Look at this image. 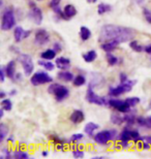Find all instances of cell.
Masks as SVG:
<instances>
[{
    "instance_id": "21",
    "label": "cell",
    "mask_w": 151,
    "mask_h": 159,
    "mask_svg": "<svg viewBox=\"0 0 151 159\" xmlns=\"http://www.w3.org/2000/svg\"><path fill=\"white\" fill-rule=\"evenodd\" d=\"M98 128H99L98 124L93 123V122H89V123L86 124V126H85V128H84V131H85V133L88 136H92L93 132H94L95 130H97Z\"/></svg>"
},
{
    "instance_id": "22",
    "label": "cell",
    "mask_w": 151,
    "mask_h": 159,
    "mask_svg": "<svg viewBox=\"0 0 151 159\" xmlns=\"http://www.w3.org/2000/svg\"><path fill=\"white\" fill-rule=\"evenodd\" d=\"M91 35H92V33L89 28H87L86 26H82L80 28V37H81V39L83 41L88 40L91 37Z\"/></svg>"
},
{
    "instance_id": "59",
    "label": "cell",
    "mask_w": 151,
    "mask_h": 159,
    "mask_svg": "<svg viewBox=\"0 0 151 159\" xmlns=\"http://www.w3.org/2000/svg\"><path fill=\"white\" fill-rule=\"evenodd\" d=\"M96 1H97V0H87L88 3H95Z\"/></svg>"
},
{
    "instance_id": "43",
    "label": "cell",
    "mask_w": 151,
    "mask_h": 159,
    "mask_svg": "<svg viewBox=\"0 0 151 159\" xmlns=\"http://www.w3.org/2000/svg\"><path fill=\"white\" fill-rule=\"evenodd\" d=\"M130 144H128V141H120L119 144H118V147L119 149H127Z\"/></svg>"
},
{
    "instance_id": "14",
    "label": "cell",
    "mask_w": 151,
    "mask_h": 159,
    "mask_svg": "<svg viewBox=\"0 0 151 159\" xmlns=\"http://www.w3.org/2000/svg\"><path fill=\"white\" fill-rule=\"evenodd\" d=\"M69 120L72 121L73 124H80L85 120V115L82 111L80 110H75L73 112L70 114Z\"/></svg>"
},
{
    "instance_id": "42",
    "label": "cell",
    "mask_w": 151,
    "mask_h": 159,
    "mask_svg": "<svg viewBox=\"0 0 151 159\" xmlns=\"http://www.w3.org/2000/svg\"><path fill=\"white\" fill-rule=\"evenodd\" d=\"M5 77H7V75H6L5 67L4 66H1V68H0V81L2 83L5 81Z\"/></svg>"
},
{
    "instance_id": "49",
    "label": "cell",
    "mask_w": 151,
    "mask_h": 159,
    "mask_svg": "<svg viewBox=\"0 0 151 159\" xmlns=\"http://www.w3.org/2000/svg\"><path fill=\"white\" fill-rule=\"evenodd\" d=\"M128 78H127V75L124 74V72H121L120 74V82H125V81H127Z\"/></svg>"
},
{
    "instance_id": "4",
    "label": "cell",
    "mask_w": 151,
    "mask_h": 159,
    "mask_svg": "<svg viewBox=\"0 0 151 159\" xmlns=\"http://www.w3.org/2000/svg\"><path fill=\"white\" fill-rule=\"evenodd\" d=\"M16 27V16L14 9L11 7L5 8L2 12L1 18V30L8 31Z\"/></svg>"
},
{
    "instance_id": "50",
    "label": "cell",
    "mask_w": 151,
    "mask_h": 159,
    "mask_svg": "<svg viewBox=\"0 0 151 159\" xmlns=\"http://www.w3.org/2000/svg\"><path fill=\"white\" fill-rule=\"evenodd\" d=\"M151 148V145L147 142H143V150H149Z\"/></svg>"
},
{
    "instance_id": "35",
    "label": "cell",
    "mask_w": 151,
    "mask_h": 159,
    "mask_svg": "<svg viewBox=\"0 0 151 159\" xmlns=\"http://www.w3.org/2000/svg\"><path fill=\"white\" fill-rule=\"evenodd\" d=\"M50 139H51V141H52L55 145H59V144H66V143H68V142H66L65 139H62L59 138V136H58V135H56V134L51 135V136H50Z\"/></svg>"
},
{
    "instance_id": "54",
    "label": "cell",
    "mask_w": 151,
    "mask_h": 159,
    "mask_svg": "<svg viewBox=\"0 0 151 159\" xmlns=\"http://www.w3.org/2000/svg\"><path fill=\"white\" fill-rule=\"evenodd\" d=\"M21 80H22V75H21V74H17V75H16L15 81H21Z\"/></svg>"
},
{
    "instance_id": "11",
    "label": "cell",
    "mask_w": 151,
    "mask_h": 159,
    "mask_svg": "<svg viewBox=\"0 0 151 159\" xmlns=\"http://www.w3.org/2000/svg\"><path fill=\"white\" fill-rule=\"evenodd\" d=\"M30 5H31V8L29 9V11H28V18H29V20L31 22H33L34 24L40 25L44 19L43 11H41V9L40 7H37L34 3L33 4L30 3Z\"/></svg>"
},
{
    "instance_id": "16",
    "label": "cell",
    "mask_w": 151,
    "mask_h": 159,
    "mask_svg": "<svg viewBox=\"0 0 151 159\" xmlns=\"http://www.w3.org/2000/svg\"><path fill=\"white\" fill-rule=\"evenodd\" d=\"M5 71H6V75L7 78H9L12 81H15V77H16V62L15 61H9L5 66Z\"/></svg>"
},
{
    "instance_id": "23",
    "label": "cell",
    "mask_w": 151,
    "mask_h": 159,
    "mask_svg": "<svg viewBox=\"0 0 151 159\" xmlns=\"http://www.w3.org/2000/svg\"><path fill=\"white\" fill-rule=\"evenodd\" d=\"M96 58H97V53H96L94 50L88 51L87 53H85L84 55H83V59H84V61L87 63L93 62Z\"/></svg>"
},
{
    "instance_id": "41",
    "label": "cell",
    "mask_w": 151,
    "mask_h": 159,
    "mask_svg": "<svg viewBox=\"0 0 151 159\" xmlns=\"http://www.w3.org/2000/svg\"><path fill=\"white\" fill-rule=\"evenodd\" d=\"M143 14H144V17L146 19V21L148 22L149 24H151V11L148 8H144Z\"/></svg>"
},
{
    "instance_id": "7",
    "label": "cell",
    "mask_w": 151,
    "mask_h": 159,
    "mask_svg": "<svg viewBox=\"0 0 151 159\" xmlns=\"http://www.w3.org/2000/svg\"><path fill=\"white\" fill-rule=\"evenodd\" d=\"M53 82V78L46 71H36L30 77V83L32 86H40L45 84H49Z\"/></svg>"
},
{
    "instance_id": "12",
    "label": "cell",
    "mask_w": 151,
    "mask_h": 159,
    "mask_svg": "<svg viewBox=\"0 0 151 159\" xmlns=\"http://www.w3.org/2000/svg\"><path fill=\"white\" fill-rule=\"evenodd\" d=\"M121 43L118 40H108V41H105L101 44V48L102 51H105L106 53H110V52H113V51L116 49V48L119 46Z\"/></svg>"
},
{
    "instance_id": "17",
    "label": "cell",
    "mask_w": 151,
    "mask_h": 159,
    "mask_svg": "<svg viewBox=\"0 0 151 159\" xmlns=\"http://www.w3.org/2000/svg\"><path fill=\"white\" fill-rule=\"evenodd\" d=\"M63 12H64L65 20H69V19H72L73 17H75L77 15V8L73 4H67L64 6Z\"/></svg>"
},
{
    "instance_id": "60",
    "label": "cell",
    "mask_w": 151,
    "mask_h": 159,
    "mask_svg": "<svg viewBox=\"0 0 151 159\" xmlns=\"http://www.w3.org/2000/svg\"><path fill=\"white\" fill-rule=\"evenodd\" d=\"M0 5H1V7H3V0H0Z\"/></svg>"
},
{
    "instance_id": "3",
    "label": "cell",
    "mask_w": 151,
    "mask_h": 159,
    "mask_svg": "<svg viewBox=\"0 0 151 159\" xmlns=\"http://www.w3.org/2000/svg\"><path fill=\"white\" fill-rule=\"evenodd\" d=\"M48 93L53 94L57 101H62L69 96V89L58 83H53L48 87Z\"/></svg>"
},
{
    "instance_id": "6",
    "label": "cell",
    "mask_w": 151,
    "mask_h": 159,
    "mask_svg": "<svg viewBox=\"0 0 151 159\" xmlns=\"http://www.w3.org/2000/svg\"><path fill=\"white\" fill-rule=\"evenodd\" d=\"M92 86L89 85L87 92H86V100L89 103L96 104V106H108L109 104V98L105 96H99V95L95 94V92L93 91Z\"/></svg>"
},
{
    "instance_id": "26",
    "label": "cell",
    "mask_w": 151,
    "mask_h": 159,
    "mask_svg": "<svg viewBox=\"0 0 151 159\" xmlns=\"http://www.w3.org/2000/svg\"><path fill=\"white\" fill-rule=\"evenodd\" d=\"M110 120L114 125H122V124L124 123L123 116H120L119 114H116V113L112 114L111 117H110Z\"/></svg>"
},
{
    "instance_id": "58",
    "label": "cell",
    "mask_w": 151,
    "mask_h": 159,
    "mask_svg": "<svg viewBox=\"0 0 151 159\" xmlns=\"http://www.w3.org/2000/svg\"><path fill=\"white\" fill-rule=\"evenodd\" d=\"M0 97H1V99H3V98L5 97V92H4V91H1V92H0Z\"/></svg>"
},
{
    "instance_id": "55",
    "label": "cell",
    "mask_w": 151,
    "mask_h": 159,
    "mask_svg": "<svg viewBox=\"0 0 151 159\" xmlns=\"http://www.w3.org/2000/svg\"><path fill=\"white\" fill-rule=\"evenodd\" d=\"M7 142H9V143H14V142H15V138H14V135L8 136V138H7Z\"/></svg>"
},
{
    "instance_id": "28",
    "label": "cell",
    "mask_w": 151,
    "mask_h": 159,
    "mask_svg": "<svg viewBox=\"0 0 151 159\" xmlns=\"http://www.w3.org/2000/svg\"><path fill=\"white\" fill-rule=\"evenodd\" d=\"M73 86H76V87H81V86L85 85L86 84V78L85 75H78L77 77H75L73 79Z\"/></svg>"
},
{
    "instance_id": "15",
    "label": "cell",
    "mask_w": 151,
    "mask_h": 159,
    "mask_svg": "<svg viewBox=\"0 0 151 159\" xmlns=\"http://www.w3.org/2000/svg\"><path fill=\"white\" fill-rule=\"evenodd\" d=\"M118 141H133V129H130L128 126L125 127L118 135Z\"/></svg>"
},
{
    "instance_id": "27",
    "label": "cell",
    "mask_w": 151,
    "mask_h": 159,
    "mask_svg": "<svg viewBox=\"0 0 151 159\" xmlns=\"http://www.w3.org/2000/svg\"><path fill=\"white\" fill-rule=\"evenodd\" d=\"M111 11H112V6L110 4H107V3H99V5L97 6L98 15H105Z\"/></svg>"
},
{
    "instance_id": "31",
    "label": "cell",
    "mask_w": 151,
    "mask_h": 159,
    "mask_svg": "<svg viewBox=\"0 0 151 159\" xmlns=\"http://www.w3.org/2000/svg\"><path fill=\"white\" fill-rule=\"evenodd\" d=\"M1 107L4 111H7V112L12 111V102L11 101V99H9V98H3V99L1 100Z\"/></svg>"
},
{
    "instance_id": "47",
    "label": "cell",
    "mask_w": 151,
    "mask_h": 159,
    "mask_svg": "<svg viewBox=\"0 0 151 159\" xmlns=\"http://www.w3.org/2000/svg\"><path fill=\"white\" fill-rule=\"evenodd\" d=\"M144 52L149 54V55H151V43L147 44V46L144 47Z\"/></svg>"
},
{
    "instance_id": "46",
    "label": "cell",
    "mask_w": 151,
    "mask_h": 159,
    "mask_svg": "<svg viewBox=\"0 0 151 159\" xmlns=\"http://www.w3.org/2000/svg\"><path fill=\"white\" fill-rule=\"evenodd\" d=\"M146 128L151 129V116L146 117Z\"/></svg>"
},
{
    "instance_id": "9",
    "label": "cell",
    "mask_w": 151,
    "mask_h": 159,
    "mask_svg": "<svg viewBox=\"0 0 151 159\" xmlns=\"http://www.w3.org/2000/svg\"><path fill=\"white\" fill-rule=\"evenodd\" d=\"M50 33L45 29H37L34 34V43L38 47L47 46L50 43Z\"/></svg>"
},
{
    "instance_id": "30",
    "label": "cell",
    "mask_w": 151,
    "mask_h": 159,
    "mask_svg": "<svg viewBox=\"0 0 151 159\" xmlns=\"http://www.w3.org/2000/svg\"><path fill=\"white\" fill-rule=\"evenodd\" d=\"M8 131H9V129L5 124H3V123L0 124V141L1 142L4 141L6 136L8 135Z\"/></svg>"
},
{
    "instance_id": "52",
    "label": "cell",
    "mask_w": 151,
    "mask_h": 159,
    "mask_svg": "<svg viewBox=\"0 0 151 159\" xmlns=\"http://www.w3.org/2000/svg\"><path fill=\"white\" fill-rule=\"evenodd\" d=\"M64 145H65V144H59V145H56L57 150L64 151V150H65V147H64Z\"/></svg>"
},
{
    "instance_id": "40",
    "label": "cell",
    "mask_w": 151,
    "mask_h": 159,
    "mask_svg": "<svg viewBox=\"0 0 151 159\" xmlns=\"http://www.w3.org/2000/svg\"><path fill=\"white\" fill-rule=\"evenodd\" d=\"M137 124L140 127H145L146 126V118H145V117H143V116L138 117V118H137Z\"/></svg>"
},
{
    "instance_id": "18",
    "label": "cell",
    "mask_w": 151,
    "mask_h": 159,
    "mask_svg": "<svg viewBox=\"0 0 151 159\" xmlns=\"http://www.w3.org/2000/svg\"><path fill=\"white\" fill-rule=\"evenodd\" d=\"M57 79H59L62 82H72L75 79V75H73V72L68 71V69H67V70H61L57 75Z\"/></svg>"
},
{
    "instance_id": "38",
    "label": "cell",
    "mask_w": 151,
    "mask_h": 159,
    "mask_svg": "<svg viewBox=\"0 0 151 159\" xmlns=\"http://www.w3.org/2000/svg\"><path fill=\"white\" fill-rule=\"evenodd\" d=\"M2 158H12L14 157V153H12V151L7 148L2 149Z\"/></svg>"
},
{
    "instance_id": "34",
    "label": "cell",
    "mask_w": 151,
    "mask_h": 159,
    "mask_svg": "<svg viewBox=\"0 0 151 159\" xmlns=\"http://www.w3.org/2000/svg\"><path fill=\"white\" fill-rule=\"evenodd\" d=\"M126 102L128 103V106H130V107H134L136 106H138V104L140 103V101H141V99L139 97H127L126 99Z\"/></svg>"
},
{
    "instance_id": "44",
    "label": "cell",
    "mask_w": 151,
    "mask_h": 159,
    "mask_svg": "<svg viewBox=\"0 0 151 159\" xmlns=\"http://www.w3.org/2000/svg\"><path fill=\"white\" fill-rule=\"evenodd\" d=\"M53 49L56 51V53H59L62 51V46L60 44V43H58V41H56L55 43H54V46H53Z\"/></svg>"
},
{
    "instance_id": "39",
    "label": "cell",
    "mask_w": 151,
    "mask_h": 159,
    "mask_svg": "<svg viewBox=\"0 0 151 159\" xmlns=\"http://www.w3.org/2000/svg\"><path fill=\"white\" fill-rule=\"evenodd\" d=\"M73 156L75 158H83L85 156V153H84V151L79 150V149H76V150L73 151Z\"/></svg>"
},
{
    "instance_id": "57",
    "label": "cell",
    "mask_w": 151,
    "mask_h": 159,
    "mask_svg": "<svg viewBox=\"0 0 151 159\" xmlns=\"http://www.w3.org/2000/svg\"><path fill=\"white\" fill-rule=\"evenodd\" d=\"M41 155H43L44 157H47L48 155H49V152H48V151H43V152H41Z\"/></svg>"
},
{
    "instance_id": "20",
    "label": "cell",
    "mask_w": 151,
    "mask_h": 159,
    "mask_svg": "<svg viewBox=\"0 0 151 159\" xmlns=\"http://www.w3.org/2000/svg\"><path fill=\"white\" fill-rule=\"evenodd\" d=\"M25 31L21 26H16L14 28V39L16 43H20L25 39Z\"/></svg>"
},
{
    "instance_id": "2",
    "label": "cell",
    "mask_w": 151,
    "mask_h": 159,
    "mask_svg": "<svg viewBox=\"0 0 151 159\" xmlns=\"http://www.w3.org/2000/svg\"><path fill=\"white\" fill-rule=\"evenodd\" d=\"M136 80L128 79L125 82H120V84L117 86H111L110 89H109V95L112 97H117L124 93H127V92H130L134 86L136 85Z\"/></svg>"
},
{
    "instance_id": "5",
    "label": "cell",
    "mask_w": 151,
    "mask_h": 159,
    "mask_svg": "<svg viewBox=\"0 0 151 159\" xmlns=\"http://www.w3.org/2000/svg\"><path fill=\"white\" fill-rule=\"evenodd\" d=\"M18 61L21 63L22 67H23L25 77H31L34 70V62L32 57L28 54H21L18 57Z\"/></svg>"
},
{
    "instance_id": "8",
    "label": "cell",
    "mask_w": 151,
    "mask_h": 159,
    "mask_svg": "<svg viewBox=\"0 0 151 159\" xmlns=\"http://www.w3.org/2000/svg\"><path fill=\"white\" fill-rule=\"evenodd\" d=\"M108 107H113V109L117 110L120 113H128L131 111V107L128 106L126 100L117 99V98H109V104Z\"/></svg>"
},
{
    "instance_id": "36",
    "label": "cell",
    "mask_w": 151,
    "mask_h": 159,
    "mask_svg": "<svg viewBox=\"0 0 151 159\" xmlns=\"http://www.w3.org/2000/svg\"><path fill=\"white\" fill-rule=\"evenodd\" d=\"M83 139H84V134H83V133H75V134H73L70 136V143L80 142Z\"/></svg>"
},
{
    "instance_id": "33",
    "label": "cell",
    "mask_w": 151,
    "mask_h": 159,
    "mask_svg": "<svg viewBox=\"0 0 151 159\" xmlns=\"http://www.w3.org/2000/svg\"><path fill=\"white\" fill-rule=\"evenodd\" d=\"M14 158H18V159H28L29 158V154L25 151L22 150H18L14 152Z\"/></svg>"
},
{
    "instance_id": "51",
    "label": "cell",
    "mask_w": 151,
    "mask_h": 159,
    "mask_svg": "<svg viewBox=\"0 0 151 159\" xmlns=\"http://www.w3.org/2000/svg\"><path fill=\"white\" fill-rule=\"evenodd\" d=\"M131 1H133L134 4H137V5H143L144 3H145V0H131Z\"/></svg>"
},
{
    "instance_id": "25",
    "label": "cell",
    "mask_w": 151,
    "mask_h": 159,
    "mask_svg": "<svg viewBox=\"0 0 151 159\" xmlns=\"http://www.w3.org/2000/svg\"><path fill=\"white\" fill-rule=\"evenodd\" d=\"M38 64L40 66L46 69V70H49V71H52L54 68H55V65L54 63L51 62V60H45V59H41V60H38Z\"/></svg>"
},
{
    "instance_id": "32",
    "label": "cell",
    "mask_w": 151,
    "mask_h": 159,
    "mask_svg": "<svg viewBox=\"0 0 151 159\" xmlns=\"http://www.w3.org/2000/svg\"><path fill=\"white\" fill-rule=\"evenodd\" d=\"M106 59H107V62L109 63V65H111V66L116 65L117 63H118V58L115 55H113V54H112L111 52L110 53H107Z\"/></svg>"
},
{
    "instance_id": "13",
    "label": "cell",
    "mask_w": 151,
    "mask_h": 159,
    "mask_svg": "<svg viewBox=\"0 0 151 159\" xmlns=\"http://www.w3.org/2000/svg\"><path fill=\"white\" fill-rule=\"evenodd\" d=\"M55 64L60 70H67L70 68V60L66 57H58L55 61Z\"/></svg>"
},
{
    "instance_id": "53",
    "label": "cell",
    "mask_w": 151,
    "mask_h": 159,
    "mask_svg": "<svg viewBox=\"0 0 151 159\" xmlns=\"http://www.w3.org/2000/svg\"><path fill=\"white\" fill-rule=\"evenodd\" d=\"M17 93H18V91H17V90H16V89H12V90L11 92H9V93H8V94H9V95H11V96H15V95H16V94H17Z\"/></svg>"
},
{
    "instance_id": "29",
    "label": "cell",
    "mask_w": 151,
    "mask_h": 159,
    "mask_svg": "<svg viewBox=\"0 0 151 159\" xmlns=\"http://www.w3.org/2000/svg\"><path fill=\"white\" fill-rule=\"evenodd\" d=\"M130 49H133V51H134V52H137V53L144 52V47L141 46V44L138 43L137 40L131 39L130 41Z\"/></svg>"
},
{
    "instance_id": "48",
    "label": "cell",
    "mask_w": 151,
    "mask_h": 159,
    "mask_svg": "<svg viewBox=\"0 0 151 159\" xmlns=\"http://www.w3.org/2000/svg\"><path fill=\"white\" fill-rule=\"evenodd\" d=\"M142 142H147L151 145V135H145L142 136Z\"/></svg>"
},
{
    "instance_id": "37",
    "label": "cell",
    "mask_w": 151,
    "mask_h": 159,
    "mask_svg": "<svg viewBox=\"0 0 151 159\" xmlns=\"http://www.w3.org/2000/svg\"><path fill=\"white\" fill-rule=\"evenodd\" d=\"M53 11L55 12V15L58 16L59 18L63 19V20H65V17H64L63 9H61L59 5H57V6H55V7H53Z\"/></svg>"
},
{
    "instance_id": "56",
    "label": "cell",
    "mask_w": 151,
    "mask_h": 159,
    "mask_svg": "<svg viewBox=\"0 0 151 159\" xmlns=\"http://www.w3.org/2000/svg\"><path fill=\"white\" fill-rule=\"evenodd\" d=\"M3 116H4V110L2 109H0V118H3Z\"/></svg>"
},
{
    "instance_id": "1",
    "label": "cell",
    "mask_w": 151,
    "mask_h": 159,
    "mask_svg": "<svg viewBox=\"0 0 151 159\" xmlns=\"http://www.w3.org/2000/svg\"><path fill=\"white\" fill-rule=\"evenodd\" d=\"M134 36V31L130 28L119 26V25H104L99 31L98 40L101 43H105L108 40H118L120 43L130 41Z\"/></svg>"
},
{
    "instance_id": "19",
    "label": "cell",
    "mask_w": 151,
    "mask_h": 159,
    "mask_svg": "<svg viewBox=\"0 0 151 159\" xmlns=\"http://www.w3.org/2000/svg\"><path fill=\"white\" fill-rule=\"evenodd\" d=\"M137 118L138 117L136 116V113H133L131 111L128 113H125L124 116H123L124 123L126 124V126H131V125H134V124H136Z\"/></svg>"
},
{
    "instance_id": "10",
    "label": "cell",
    "mask_w": 151,
    "mask_h": 159,
    "mask_svg": "<svg viewBox=\"0 0 151 159\" xmlns=\"http://www.w3.org/2000/svg\"><path fill=\"white\" fill-rule=\"evenodd\" d=\"M93 139H94V142L98 145H101V146L108 145L109 142L113 141L111 129H106V130H101V131H98L93 136Z\"/></svg>"
},
{
    "instance_id": "45",
    "label": "cell",
    "mask_w": 151,
    "mask_h": 159,
    "mask_svg": "<svg viewBox=\"0 0 151 159\" xmlns=\"http://www.w3.org/2000/svg\"><path fill=\"white\" fill-rule=\"evenodd\" d=\"M59 3H60V0H51V2H50V6L53 8V7H55V6L59 5Z\"/></svg>"
},
{
    "instance_id": "24",
    "label": "cell",
    "mask_w": 151,
    "mask_h": 159,
    "mask_svg": "<svg viewBox=\"0 0 151 159\" xmlns=\"http://www.w3.org/2000/svg\"><path fill=\"white\" fill-rule=\"evenodd\" d=\"M40 57H41V59H45V60L55 59V57H56V51L54 50V49H48L46 51H44V52L40 54Z\"/></svg>"
}]
</instances>
